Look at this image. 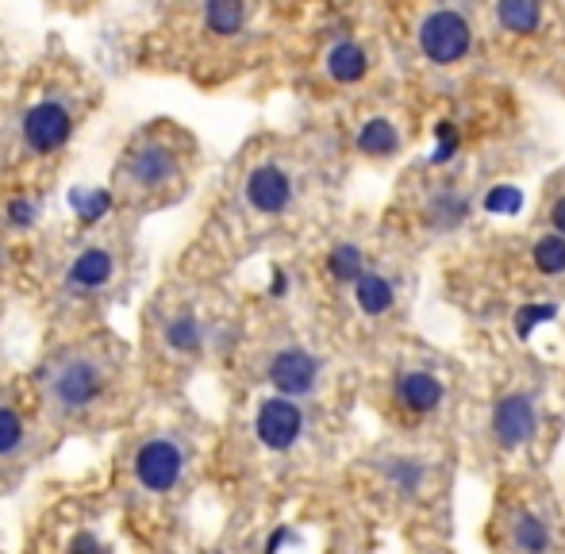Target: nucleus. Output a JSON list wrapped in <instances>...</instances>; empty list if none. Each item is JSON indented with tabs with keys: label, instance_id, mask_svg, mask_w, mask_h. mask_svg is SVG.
I'll use <instances>...</instances> for the list:
<instances>
[{
	"label": "nucleus",
	"instance_id": "f257e3e1",
	"mask_svg": "<svg viewBox=\"0 0 565 554\" xmlns=\"http://www.w3.org/2000/svg\"><path fill=\"white\" fill-rule=\"evenodd\" d=\"M416 47L439 70L462 66L469 54H473V20H469L462 8H454V4H435L419 20Z\"/></svg>",
	"mask_w": 565,
	"mask_h": 554
},
{
	"label": "nucleus",
	"instance_id": "f03ea898",
	"mask_svg": "<svg viewBox=\"0 0 565 554\" xmlns=\"http://www.w3.org/2000/svg\"><path fill=\"white\" fill-rule=\"evenodd\" d=\"M539 428V408L527 393H508L492 404V435L500 447H519Z\"/></svg>",
	"mask_w": 565,
	"mask_h": 554
},
{
	"label": "nucleus",
	"instance_id": "7ed1b4c3",
	"mask_svg": "<svg viewBox=\"0 0 565 554\" xmlns=\"http://www.w3.org/2000/svg\"><path fill=\"white\" fill-rule=\"evenodd\" d=\"M246 201L262 216H281L293 204V177L285 174L281 166H273V162L254 166L250 177H246Z\"/></svg>",
	"mask_w": 565,
	"mask_h": 554
},
{
	"label": "nucleus",
	"instance_id": "20e7f679",
	"mask_svg": "<svg viewBox=\"0 0 565 554\" xmlns=\"http://www.w3.org/2000/svg\"><path fill=\"white\" fill-rule=\"evenodd\" d=\"M70 131H74L70 112H66L62 104H54V101L35 104V108H31V112L24 116L27 147H31V151H39V154H54L58 147H66Z\"/></svg>",
	"mask_w": 565,
	"mask_h": 554
},
{
	"label": "nucleus",
	"instance_id": "39448f33",
	"mask_svg": "<svg viewBox=\"0 0 565 554\" xmlns=\"http://www.w3.org/2000/svg\"><path fill=\"white\" fill-rule=\"evenodd\" d=\"M254 431L270 451H289L300 439V431H304V416H300V408L293 401L273 397V401H262V408H258Z\"/></svg>",
	"mask_w": 565,
	"mask_h": 554
},
{
	"label": "nucleus",
	"instance_id": "423d86ee",
	"mask_svg": "<svg viewBox=\"0 0 565 554\" xmlns=\"http://www.w3.org/2000/svg\"><path fill=\"white\" fill-rule=\"evenodd\" d=\"M270 381L281 397H304L320 381V362L308 351H300V347H289V351L273 354Z\"/></svg>",
	"mask_w": 565,
	"mask_h": 554
},
{
	"label": "nucleus",
	"instance_id": "0eeeda50",
	"mask_svg": "<svg viewBox=\"0 0 565 554\" xmlns=\"http://www.w3.org/2000/svg\"><path fill=\"white\" fill-rule=\"evenodd\" d=\"M181 466H185V458H181V451H177L173 443H166V439H154V443H147L143 451L135 454V474H139V481H143L147 489H154V493L173 489L177 478H181Z\"/></svg>",
	"mask_w": 565,
	"mask_h": 554
},
{
	"label": "nucleus",
	"instance_id": "6e6552de",
	"mask_svg": "<svg viewBox=\"0 0 565 554\" xmlns=\"http://www.w3.org/2000/svg\"><path fill=\"white\" fill-rule=\"evenodd\" d=\"M100 370L93 362H85V358H74V362H66L54 381H50V389H54V397L62 408H85V404L93 401L100 393Z\"/></svg>",
	"mask_w": 565,
	"mask_h": 554
},
{
	"label": "nucleus",
	"instance_id": "1a4fd4ad",
	"mask_svg": "<svg viewBox=\"0 0 565 554\" xmlns=\"http://www.w3.org/2000/svg\"><path fill=\"white\" fill-rule=\"evenodd\" d=\"M177 174V158L166 143H143V147H135V151L127 154V177L135 181V185H166L170 177Z\"/></svg>",
	"mask_w": 565,
	"mask_h": 554
},
{
	"label": "nucleus",
	"instance_id": "9d476101",
	"mask_svg": "<svg viewBox=\"0 0 565 554\" xmlns=\"http://www.w3.org/2000/svg\"><path fill=\"white\" fill-rule=\"evenodd\" d=\"M492 24L504 35L527 39L546 24V0H492Z\"/></svg>",
	"mask_w": 565,
	"mask_h": 554
},
{
	"label": "nucleus",
	"instance_id": "9b49d317",
	"mask_svg": "<svg viewBox=\"0 0 565 554\" xmlns=\"http://www.w3.org/2000/svg\"><path fill=\"white\" fill-rule=\"evenodd\" d=\"M443 397V381L435 374H427V370H404L396 378V401L404 404L408 412H435L443 404Z\"/></svg>",
	"mask_w": 565,
	"mask_h": 554
},
{
	"label": "nucleus",
	"instance_id": "f8f14e48",
	"mask_svg": "<svg viewBox=\"0 0 565 554\" xmlns=\"http://www.w3.org/2000/svg\"><path fill=\"white\" fill-rule=\"evenodd\" d=\"M369 74V54L354 43V39H343L327 51V77L339 81V85H358L362 77Z\"/></svg>",
	"mask_w": 565,
	"mask_h": 554
},
{
	"label": "nucleus",
	"instance_id": "ddd939ff",
	"mask_svg": "<svg viewBox=\"0 0 565 554\" xmlns=\"http://www.w3.org/2000/svg\"><path fill=\"white\" fill-rule=\"evenodd\" d=\"M354 301L366 316H385L389 308L396 304V289L393 281L377 270H366V274L354 281Z\"/></svg>",
	"mask_w": 565,
	"mask_h": 554
},
{
	"label": "nucleus",
	"instance_id": "4468645a",
	"mask_svg": "<svg viewBox=\"0 0 565 554\" xmlns=\"http://www.w3.org/2000/svg\"><path fill=\"white\" fill-rule=\"evenodd\" d=\"M469 216V197L462 189H439L431 201H427V224L439 227V231H450V227H458L462 220Z\"/></svg>",
	"mask_w": 565,
	"mask_h": 554
},
{
	"label": "nucleus",
	"instance_id": "2eb2a0df",
	"mask_svg": "<svg viewBox=\"0 0 565 554\" xmlns=\"http://www.w3.org/2000/svg\"><path fill=\"white\" fill-rule=\"evenodd\" d=\"M358 151L373 154V158H389V154L400 151V131H396L393 120H385V116L366 120L358 131Z\"/></svg>",
	"mask_w": 565,
	"mask_h": 554
},
{
	"label": "nucleus",
	"instance_id": "dca6fc26",
	"mask_svg": "<svg viewBox=\"0 0 565 554\" xmlns=\"http://www.w3.org/2000/svg\"><path fill=\"white\" fill-rule=\"evenodd\" d=\"M204 24L212 35H239L246 24V0H204Z\"/></svg>",
	"mask_w": 565,
	"mask_h": 554
},
{
	"label": "nucleus",
	"instance_id": "f3484780",
	"mask_svg": "<svg viewBox=\"0 0 565 554\" xmlns=\"http://www.w3.org/2000/svg\"><path fill=\"white\" fill-rule=\"evenodd\" d=\"M112 277V254L108 251H85L70 266V285L74 289H100Z\"/></svg>",
	"mask_w": 565,
	"mask_h": 554
},
{
	"label": "nucleus",
	"instance_id": "a211bd4d",
	"mask_svg": "<svg viewBox=\"0 0 565 554\" xmlns=\"http://www.w3.org/2000/svg\"><path fill=\"white\" fill-rule=\"evenodd\" d=\"M531 254H535V266H539V274H550V277L565 274V235H558V231L542 235Z\"/></svg>",
	"mask_w": 565,
	"mask_h": 554
},
{
	"label": "nucleus",
	"instance_id": "6ab92c4d",
	"mask_svg": "<svg viewBox=\"0 0 565 554\" xmlns=\"http://www.w3.org/2000/svg\"><path fill=\"white\" fill-rule=\"evenodd\" d=\"M516 547L519 554H542L550 547V528L539 516H519L516 520Z\"/></svg>",
	"mask_w": 565,
	"mask_h": 554
},
{
	"label": "nucleus",
	"instance_id": "aec40b11",
	"mask_svg": "<svg viewBox=\"0 0 565 554\" xmlns=\"http://www.w3.org/2000/svg\"><path fill=\"white\" fill-rule=\"evenodd\" d=\"M327 270L331 277H339V281H358V277L366 274V266H362V251L354 247V243H339L331 258H327Z\"/></svg>",
	"mask_w": 565,
	"mask_h": 554
},
{
	"label": "nucleus",
	"instance_id": "412c9836",
	"mask_svg": "<svg viewBox=\"0 0 565 554\" xmlns=\"http://www.w3.org/2000/svg\"><path fill=\"white\" fill-rule=\"evenodd\" d=\"M200 324L185 312V316H177L170 328H166V343H170L173 351H197L200 347Z\"/></svg>",
	"mask_w": 565,
	"mask_h": 554
},
{
	"label": "nucleus",
	"instance_id": "4be33fe9",
	"mask_svg": "<svg viewBox=\"0 0 565 554\" xmlns=\"http://www.w3.org/2000/svg\"><path fill=\"white\" fill-rule=\"evenodd\" d=\"M74 204H77V212H81V220H85V224H97L100 216L108 212L112 197H108L104 189H100V193H85V197H81V193H74Z\"/></svg>",
	"mask_w": 565,
	"mask_h": 554
},
{
	"label": "nucleus",
	"instance_id": "5701e85b",
	"mask_svg": "<svg viewBox=\"0 0 565 554\" xmlns=\"http://www.w3.org/2000/svg\"><path fill=\"white\" fill-rule=\"evenodd\" d=\"M20 439H24V424H20V416H16V412H8V408H0V454L16 451V447H20Z\"/></svg>",
	"mask_w": 565,
	"mask_h": 554
},
{
	"label": "nucleus",
	"instance_id": "b1692460",
	"mask_svg": "<svg viewBox=\"0 0 565 554\" xmlns=\"http://www.w3.org/2000/svg\"><path fill=\"white\" fill-rule=\"evenodd\" d=\"M393 478L400 481V489L412 493L419 485V478H423V470H419V462H408V466H404V462H393Z\"/></svg>",
	"mask_w": 565,
	"mask_h": 554
},
{
	"label": "nucleus",
	"instance_id": "393cba45",
	"mask_svg": "<svg viewBox=\"0 0 565 554\" xmlns=\"http://www.w3.org/2000/svg\"><path fill=\"white\" fill-rule=\"evenodd\" d=\"M8 216H12V224L16 227H27L31 220H35V208H31V201H12L8 204Z\"/></svg>",
	"mask_w": 565,
	"mask_h": 554
},
{
	"label": "nucleus",
	"instance_id": "a878e982",
	"mask_svg": "<svg viewBox=\"0 0 565 554\" xmlns=\"http://www.w3.org/2000/svg\"><path fill=\"white\" fill-rule=\"evenodd\" d=\"M70 554H108L104 547H100L97 539L85 531V535H74V543H70Z\"/></svg>",
	"mask_w": 565,
	"mask_h": 554
},
{
	"label": "nucleus",
	"instance_id": "bb28decb",
	"mask_svg": "<svg viewBox=\"0 0 565 554\" xmlns=\"http://www.w3.org/2000/svg\"><path fill=\"white\" fill-rule=\"evenodd\" d=\"M550 227H554L558 235H565V193L550 201Z\"/></svg>",
	"mask_w": 565,
	"mask_h": 554
},
{
	"label": "nucleus",
	"instance_id": "cd10ccee",
	"mask_svg": "<svg viewBox=\"0 0 565 554\" xmlns=\"http://www.w3.org/2000/svg\"><path fill=\"white\" fill-rule=\"evenodd\" d=\"M285 539H289V531H285V528H277V531H273V539H270V543H266V554H277V547H281Z\"/></svg>",
	"mask_w": 565,
	"mask_h": 554
}]
</instances>
